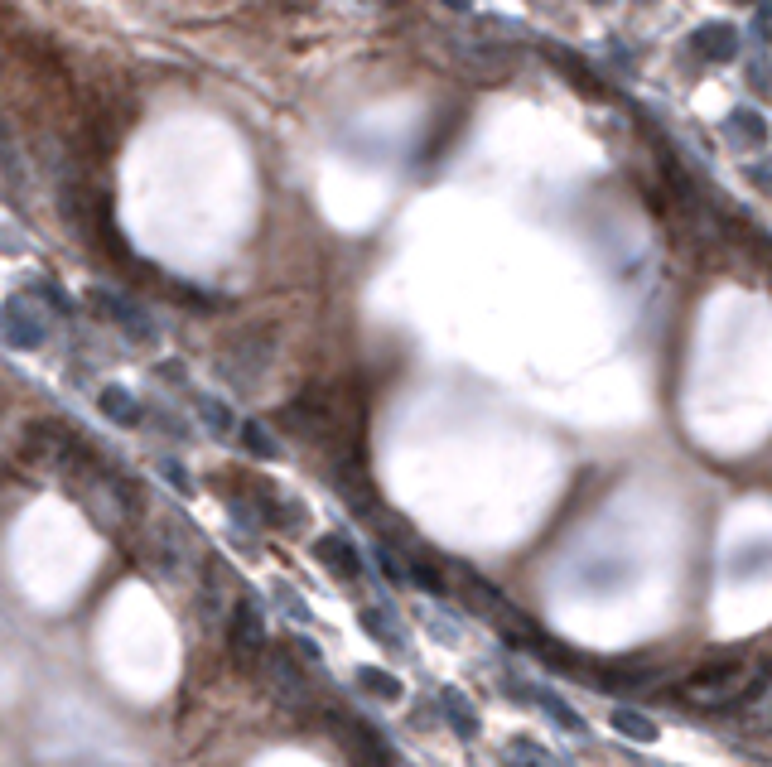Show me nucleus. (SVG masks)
<instances>
[{"label":"nucleus","mask_w":772,"mask_h":767,"mask_svg":"<svg viewBox=\"0 0 772 767\" xmlns=\"http://www.w3.org/2000/svg\"><path fill=\"white\" fill-rule=\"evenodd\" d=\"M555 63H560V73H565V78H570V83H575L579 92H589V97H599V92H604V87H599V78H594V73H589V68L579 63V58L555 54Z\"/></svg>","instance_id":"10"},{"label":"nucleus","mask_w":772,"mask_h":767,"mask_svg":"<svg viewBox=\"0 0 772 767\" xmlns=\"http://www.w3.org/2000/svg\"><path fill=\"white\" fill-rule=\"evenodd\" d=\"M724 131L739 140V145H763V140H768V121H763L753 107H739V111H729Z\"/></svg>","instance_id":"7"},{"label":"nucleus","mask_w":772,"mask_h":767,"mask_svg":"<svg viewBox=\"0 0 772 767\" xmlns=\"http://www.w3.org/2000/svg\"><path fill=\"white\" fill-rule=\"evenodd\" d=\"M242 439H247L251 454H261V459H266V454H276V444L266 439V430H261V425H247V430H242Z\"/></svg>","instance_id":"12"},{"label":"nucleus","mask_w":772,"mask_h":767,"mask_svg":"<svg viewBox=\"0 0 772 767\" xmlns=\"http://www.w3.org/2000/svg\"><path fill=\"white\" fill-rule=\"evenodd\" d=\"M102 415L116 420V425H140V406L131 391H121V386H107L102 391Z\"/></svg>","instance_id":"8"},{"label":"nucleus","mask_w":772,"mask_h":767,"mask_svg":"<svg viewBox=\"0 0 772 767\" xmlns=\"http://www.w3.org/2000/svg\"><path fill=\"white\" fill-rule=\"evenodd\" d=\"M358 681L367 685V690H377L382 700H396V695H401V681H396V676H386V671H372V666H362Z\"/></svg>","instance_id":"11"},{"label":"nucleus","mask_w":772,"mask_h":767,"mask_svg":"<svg viewBox=\"0 0 772 767\" xmlns=\"http://www.w3.org/2000/svg\"><path fill=\"white\" fill-rule=\"evenodd\" d=\"M261 642H266L261 618H256V608H251V603H242V608H237V618H232V652H237V661L247 666V661L261 652Z\"/></svg>","instance_id":"4"},{"label":"nucleus","mask_w":772,"mask_h":767,"mask_svg":"<svg viewBox=\"0 0 772 767\" xmlns=\"http://www.w3.org/2000/svg\"><path fill=\"white\" fill-rule=\"evenodd\" d=\"M613 729H618V734H628V739H637V743L657 739V724H652L647 714H637V710H613Z\"/></svg>","instance_id":"9"},{"label":"nucleus","mask_w":772,"mask_h":767,"mask_svg":"<svg viewBox=\"0 0 772 767\" xmlns=\"http://www.w3.org/2000/svg\"><path fill=\"white\" fill-rule=\"evenodd\" d=\"M0 324H5V343L10 348H39L49 338V314L29 295H10L5 309H0Z\"/></svg>","instance_id":"2"},{"label":"nucleus","mask_w":772,"mask_h":767,"mask_svg":"<svg viewBox=\"0 0 772 767\" xmlns=\"http://www.w3.org/2000/svg\"><path fill=\"white\" fill-rule=\"evenodd\" d=\"M758 685H763V671H748L739 657H724L700 666L695 676H686L681 695L690 705H700V710H729V705H739L748 695H758Z\"/></svg>","instance_id":"1"},{"label":"nucleus","mask_w":772,"mask_h":767,"mask_svg":"<svg viewBox=\"0 0 772 767\" xmlns=\"http://www.w3.org/2000/svg\"><path fill=\"white\" fill-rule=\"evenodd\" d=\"M690 54L700 58V63H729V58L739 54V34H734V25H724V20H710V25H700L690 34Z\"/></svg>","instance_id":"3"},{"label":"nucleus","mask_w":772,"mask_h":767,"mask_svg":"<svg viewBox=\"0 0 772 767\" xmlns=\"http://www.w3.org/2000/svg\"><path fill=\"white\" fill-rule=\"evenodd\" d=\"M92 304H97L107 319L126 324V329H131V338H150V324H145V314H140V309H131L126 300H111L107 290H92Z\"/></svg>","instance_id":"5"},{"label":"nucleus","mask_w":772,"mask_h":767,"mask_svg":"<svg viewBox=\"0 0 772 767\" xmlns=\"http://www.w3.org/2000/svg\"><path fill=\"white\" fill-rule=\"evenodd\" d=\"M314 555H319L324 565H333L338 575H348V579L358 575V550L348 546L343 536H319V541H314Z\"/></svg>","instance_id":"6"},{"label":"nucleus","mask_w":772,"mask_h":767,"mask_svg":"<svg viewBox=\"0 0 772 767\" xmlns=\"http://www.w3.org/2000/svg\"><path fill=\"white\" fill-rule=\"evenodd\" d=\"M594 5H604V0H594Z\"/></svg>","instance_id":"13"}]
</instances>
